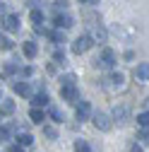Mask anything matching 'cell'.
<instances>
[{
    "label": "cell",
    "instance_id": "cell-31",
    "mask_svg": "<svg viewBox=\"0 0 149 152\" xmlns=\"http://www.w3.org/2000/svg\"><path fill=\"white\" fill-rule=\"evenodd\" d=\"M27 3H29L31 7H36V5H39V0H27Z\"/></svg>",
    "mask_w": 149,
    "mask_h": 152
},
{
    "label": "cell",
    "instance_id": "cell-3",
    "mask_svg": "<svg viewBox=\"0 0 149 152\" xmlns=\"http://www.w3.org/2000/svg\"><path fill=\"white\" fill-rule=\"evenodd\" d=\"M89 48H91V36H87V34H84V36H80V39L72 44V53H77V56L87 53Z\"/></svg>",
    "mask_w": 149,
    "mask_h": 152
},
{
    "label": "cell",
    "instance_id": "cell-14",
    "mask_svg": "<svg viewBox=\"0 0 149 152\" xmlns=\"http://www.w3.org/2000/svg\"><path fill=\"white\" fill-rule=\"evenodd\" d=\"M10 113H14V102L12 99H3V118L10 116Z\"/></svg>",
    "mask_w": 149,
    "mask_h": 152
},
{
    "label": "cell",
    "instance_id": "cell-16",
    "mask_svg": "<svg viewBox=\"0 0 149 152\" xmlns=\"http://www.w3.org/2000/svg\"><path fill=\"white\" fill-rule=\"evenodd\" d=\"M31 22H34L36 27H39V24L43 22V12H41V10H36V7H34V10H31Z\"/></svg>",
    "mask_w": 149,
    "mask_h": 152
},
{
    "label": "cell",
    "instance_id": "cell-18",
    "mask_svg": "<svg viewBox=\"0 0 149 152\" xmlns=\"http://www.w3.org/2000/svg\"><path fill=\"white\" fill-rule=\"evenodd\" d=\"M17 142H20V145H24V147H29V145L34 142V138L29 135V133H22V135H20V138H17Z\"/></svg>",
    "mask_w": 149,
    "mask_h": 152
},
{
    "label": "cell",
    "instance_id": "cell-12",
    "mask_svg": "<svg viewBox=\"0 0 149 152\" xmlns=\"http://www.w3.org/2000/svg\"><path fill=\"white\" fill-rule=\"evenodd\" d=\"M36 53H39L36 44H34V41H24V56H27V58H34Z\"/></svg>",
    "mask_w": 149,
    "mask_h": 152
},
{
    "label": "cell",
    "instance_id": "cell-6",
    "mask_svg": "<svg viewBox=\"0 0 149 152\" xmlns=\"http://www.w3.org/2000/svg\"><path fill=\"white\" fill-rule=\"evenodd\" d=\"M135 77H137L140 82L149 80V63H140V65L135 68Z\"/></svg>",
    "mask_w": 149,
    "mask_h": 152
},
{
    "label": "cell",
    "instance_id": "cell-28",
    "mask_svg": "<svg viewBox=\"0 0 149 152\" xmlns=\"http://www.w3.org/2000/svg\"><path fill=\"white\" fill-rule=\"evenodd\" d=\"M55 61H58V63L63 61V63H65V53H63V51H55Z\"/></svg>",
    "mask_w": 149,
    "mask_h": 152
},
{
    "label": "cell",
    "instance_id": "cell-24",
    "mask_svg": "<svg viewBox=\"0 0 149 152\" xmlns=\"http://www.w3.org/2000/svg\"><path fill=\"white\" fill-rule=\"evenodd\" d=\"M51 116H53L55 121H63V113H60V109H55V106L51 109Z\"/></svg>",
    "mask_w": 149,
    "mask_h": 152
},
{
    "label": "cell",
    "instance_id": "cell-2",
    "mask_svg": "<svg viewBox=\"0 0 149 152\" xmlns=\"http://www.w3.org/2000/svg\"><path fill=\"white\" fill-rule=\"evenodd\" d=\"M60 97L65 99V102H77L80 99V92H77V85L74 82H67V85H60Z\"/></svg>",
    "mask_w": 149,
    "mask_h": 152
},
{
    "label": "cell",
    "instance_id": "cell-5",
    "mask_svg": "<svg viewBox=\"0 0 149 152\" xmlns=\"http://www.w3.org/2000/svg\"><path fill=\"white\" fill-rule=\"evenodd\" d=\"M113 118H116L118 123H125V121L130 118V109H127V106H116V109H113Z\"/></svg>",
    "mask_w": 149,
    "mask_h": 152
},
{
    "label": "cell",
    "instance_id": "cell-25",
    "mask_svg": "<svg viewBox=\"0 0 149 152\" xmlns=\"http://www.w3.org/2000/svg\"><path fill=\"white\" fill-rule=\"evenodd\" d=\"M7 152H24V145H20V142H17V145H10Z\"/></svg>",
    "mask_w": 149,
    "mask_h": 152
},
{
    "label": "cell",
    "instance_id": "cell-20",
    "mask_svg": "<svg viewBox=\"0 0 149 152\" xmlns=\"http://www.w3.org/2000/svg\"><path fill=\"white\" fill-rule=\"evenodd\" d=\"M137 123H140V128H149V111L140 113V118H137Z\"/></svg>",
    "mask_w": 149,
    "mask_h": 152
},
{
    "label": "cell",
    "instance_id": "cell-10",
    "mask_svg": "<svg viewBox=\"0 0 149 152\" xmlns=\"http://www.w3.org/2000/svg\"><path fill=\"white\" fill-rule=\"evenodd\" d=\"M29 118H31V123H43V111H41L39 106H34V109L29 111Z\"/></svg>",
    "mask_w": 149,
    "mask_h": 152
},
{
    "label": "cell",
    "instance_id": "cell-13",
    "mask_svg": "<svg viewBox=\"0 0 149 152\" xmlns=\"http://www.w3.org/2000/svg\"><path fill=\"white\" fill-rule=\"evenodd\" d=\"M14 92L20 94V97H29V92H31V89H29L27 82H14Z\"/></svg>",
    "mask_w": 149,
    "mask_h": 152
},
{
    "label": "cell",
    "instance_id": "cell-21",
    "mask_svg": "<svg viewBox=\"0 0 149 152\" xmlns=\"http://www.w3.org/2000/svg\"><path fill=\"white\" fill-rule=\"evenodd\" d=\"M0 46H3V51H10V48H12V41L7 39L5 34H3V39H0Z\"/></svg>",
    "mask_w": 149,
    "mask_h": 152
},
{
    "label": "cell",
    "instance_id": "cell-7",
    "mask_svg": "<svg viewBox=\"0 0 149 152\" xmlns=\"http://www.w3.org/2000/svg\"><path fill=\"white\" fill-rule=\"evenodd\" d=\"M89 113H91V106H89V102H82V104H77V118H80V121H87V118H89Z\"/></svg>",
    "mask_w": 149,
    "mask_h": 152
},
{
    "label": "cell",
    "instance_id": "cell-11",
    "mask_svg": "<svg viewBox=\"0 0 149 152\" xmlns=\"http://www.w3.org/2000/svg\"><path fill=\"white\" fill-rule=\"evenodd\" d=\"M31 104H34V106H39V109L46 106V104H48V94H46V92H39V94L31 99Z\"/></svg>",
    "mask_w": 149,
    "mask_h": 152
},
{
    "label": "cell",
    "instance_id": "cell-1",
    "mask_svg": "<svg viewBox=\"0 0 149 152\" xmlns=\"http://www.w3.org/2000/svg\"><path fill=\"white\" fill-rule=\"evenodd\" d=\"M94 65L96 68H113L116 65V53H113V48H101V53H99V58L94 61Z\"/></svg>",
    "mask_w": 149,
    "mask_h": 152
},
{
    "label": "cell",
    "instance_id": "cell-8",
    "mask_svg": "<svg viewBox=\"0 0 149 152\" xmlns=\"http://www.w3.org/2000/svg\"><path fill=\"white\" fill-rule=\"evenodd\" d=\"M55 27L58 29H70L72 27V17L70 15H58L55 17Z\"/></svg>",
    "mask_w": 149,
    "mask_h": 152
},
{
    "label": "cell",
    "instance_id": "cell-17",
    "mask_svg": "<svg viewBox=\"0 0 149 152\" xmlns=\"http://www.w3.org/2000/svg\"><path fill=\"white\" fill-rule=\"evenodd\" d=\"M43 135H46L48 140H55V138H58V130H55L53 126H43Z\"/></svg>",
    "mask_w": 149,
    "mask_h": 152
},
{
    "label": "cell",
    "instance_id": "cell-27",
    "mask_svg": "<svg viewBox=\"0 0 149 152\" xmlns=\"http://www.w3.org/2000/svg\"><path fill=\"white\" fill-rule=\"evenodd\" d=\"M14 72V65H5L3 68V77H5V75H12Z\"/></svg>",
    "mask_w": 149,
    "mask_h": 152
},
{
    "label": "cell",
    "instance_id": "cell-23",
    "mask_svg": "<svg viewBox=\"0 0 149 152\" xmlns=\"http://www.w3.org/2000/svg\"><path fill=\"white\" fill-rule=\"evenodd\" d=\"M123 72H113V75H111V82H116V85H123Z\"/></svg>",
    "mask_w": 149,
    "mask_h": 152
},
{
    "label": "cell",
    "instance_id": "cell-30",
    "mask_svg": "<svg viewBox=\"0 0 149 152\" xmlns=\"http://www.w3.org/2000/svg\"><path fill=\"white\" fill-rule=\"evenodd\" d=\"M130 152H144V150H142V145H132V147H130Z\"/></svg>",
    "mask_w": 149,
    "mask_h": 152
},
{
    "label": "cell",
    "instance_id": "cell-4",
    "mask_svg": "<svg viewBox=\"0 0 149 152\" xmlns=\"http://www.w3.org/2000/svg\"><path fill=\"white\" fill-rule=\"evenodd\" d=\"M94 126L99 128V130H111V118H108V113H103V111H96L94 113Z\"/></svg>",
    "mask_w": 149,
    "mask_h": 152
},
{
    "label": "cell",
    "instance_id": "cell-29",
    "mask_svg": "<svg viewBox=\"0 0 149 152\" xmlns=\"http://www.w3.org/2000/svg\"><path fill=\"white\" fill-rule=\"evenodd\" d=\"M77 3H80V5H96L99 0H77Z\"/></svg>",
    "mask_w": 149,
    "mask_h": 152
},
{
    "label": "cell",
    "instance_id": "cell-22",
    "mask_svg": "<svg viewBox=\"0 0 149 152\" xmlns=\"http://www.w3.org/2000/svg\"><path fill=\"white\" fill-rule=\"evenodd\" d=\"M53 41L55 44H65V34L63 31H53Z\"/></svg>",
    "mask_w": 149,
    "mask_h": 152
},
{
    "label": "cell",
    "instance_id": "cell-15",
    "mask_svg": "<svg viewBox=\"0 0 149 152\" xmlns=\"http://www.w3.org/2000/svg\"><path fill=\"white\" fill-rule=\"evenodd\" d=\"M94 39H96V41H101V44L106 41V29H103L101 24H99V27H94Z\"/></svg>",
    "mask_w": 149,
    "mask_h": 152
},
{
    "label": "cell",
    "instance_id": "cell-19",
    "mask_svg": "<svg viewBox=\"0 0 149 152\" xmlns=\"http://www.w3.org/2000/svg\"><path fill=\"white\" fill-rule=\"evenodd\" d=\"M74 152H91L87 140H74Z\"/></svg>",
    "mask_w": 149,
    "mask_h": 152
},
{
    "label": "cell",
    "instance_id": "cell-9",
    "mask_svg": "<svg viewBox=\"0 0 149 152\" xmlns=\"http://www.w3.org/2000/svg\"><path fill=\"white\" fill-rule=\"evenodd\" d=\"M3 27H5L7 31H17V27H20V20H17L14 15H10V17H3Z\"/></svg>",
    "mask_w": 149,
    "mask_h": 152
},
{
    "label": "cell",
    "instance_id": "cell-26",
    "mask_svg": "<svg viewBox=\"0 0 149 152\" xmlns=\"http://www.w3.org/2000/svg\"><path fill=\"white\" fill-rule=\"evenodd\" d=\"M70 3H67V0H55V7H58V10H65Z\"/></svg>",
    "mask_w": 149,
    "mask_h": 152
}]
</instances>
